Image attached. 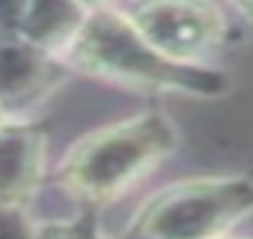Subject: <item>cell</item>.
I'll list each match as a JSON object with an SVG mask.
<instances>
[{
  "instance_id": "obj_4",
  "label": "cell",
  "mask_w": 253,
  "mask_h": 239,
  "mask_svg": "<svg viewBox=\"0 0 253 239\" xmlns=\"http://www.w3.org/2000/svg\"><path fill=\"white\" fill-rule=\"evenodd\" d=\"M125 14L155 50L184 65H206L227 39V17L212 0H136Z\"/></svg>"
},
{
  "instance_id": "obj_12",
  "label": "cell",
  "mask_w": 253,
  "mask_h": 239,
  "mask_svg": "<svg viewBox=\"0 0 253 239\" xmlns=\"http://www.w3.org/2000/svg\"><path fill=\"white\" fill-rule=\"evenodd\" d=\"M244 7H249V10H253V0H239Z\"/></svg>"
},
{
  "instance_id": "obj_13",
  "label": "cell",
  "mask_w": 253,
  "mask_h": 239,
  "mask_svg": "<svg viewBox=\"0 0 253 239\" xmlns=\"http://www.w3.org/2000/svg\"><path fill=\"white\" fill-rule=\"evenodd\" d=\"M5 120H7V113H5V110H2V108H0V125H2V122H5Z\"/></svg>"
},
{
  "instance_id": "obj_3",
  "label": "cell",
  "mask_w": 253,
  "mask_h": 239,
  "mask_svg": "<svg viewBox=\"0 0 253 239\" xmlns=\"http://www.w3.org/2000/svg\"><path fill=\"white\" fill-rule=\"evenodd\" d=\"M253 213L246 177H196L155 191L122 232V239H225Z\"/></svg>"
},
{
  "instance_id": "obj_6",
  "label": "cell",
  "mask_w": 253,
  "mask_h": 239,
  "mask_svg": "<svg viewBox=\"0 0 253 239\" xmlns=\"http://www.w3.org/2000/svg\"><path fill=\"white\" fill-rule=\"evenodd\" d=\"M65 65L53 53L27 41L0 43V108L34 105L65 79Z\"/></svg>"
},
{
  "instance_id": "obj_8",
  "label": "cell",
  "mask_w": 253,
  "mask_h": 239,
  "mask_svg": "<svg viewBox=\"0 0 253 239\" xmlns=\"http://www.w3.org/2000/svg\"><path fill=\"white\" fill-rule=\"evenodd\" d=\"M0 239H41V230L34 227L24 208L0 206Z\"/></svg>"
},
{
  "instance_id": "obj_11",
  "label": "cell",
  "mask_w": 253,
  "mask_h": 239,
  "mask_svg": "<svg viewBox=\"0 0 253 239\" xmlns=\"http://www.w3.org/2000/svg\"><path fill=\"white\" fill-rule=\"evenodd\" d=\"M79 2L84 5L86 10H91V12L98 10V7H105V0H79Z\"/></svg>"
},
{
  "instance_id": "obj_10",
  "label": "cell",
  "mask_w": 253,
  "mask_h": 239,
  "mask_svg": "<svg viewBox=\"0 0 253 239\" xmlns=\"http://www.w3.org/2000/svg\"><path fill=\"white\" fill-rule=\"evenodd\" d=\"M41 239H105L96 232L91 220H74V223H53L41 227Z\"/></svg>"
},
{
  "instance_id": "obj_9",
  "label": "cell",
  "mask_w": 253,
  "mask_h": 239,
  "mask_svg": "<svg viewBox=\"0 0 253 239\" xmlns=\"http://www.w3.org/2000/svg\"><path fill=\"white\" fill-rule=\"evenodd\" d=\"M31 0H0V43L22 41V24Z\"/></svg>"
},
{
  "instance_id": "obj_5",
  "label": "cell",
  "mask_w": 253,
  "mask_h": 239,
  "mask_svg": "<svg viewBox=\"0 0 253 239\" xmlns=\"http://www.w3.org/2000/svg\"><path fill=\"white\" fill-rule=\"evenodd\" d=\"M45 132L27 120L0 125V206L24 208L45 175Z\"/></svg>"
},
{
  "instance_id": "obj_2",
  "label": "cell",
  "mask_w": 253,
  "mask_h": 239,
  "mask_svg": "<svg viewBox=\"0 0 253 239\" xmlns=\"http://www.w3.org/2000/svg\"><path fill=\"white\" fill-rule=\"evenodd\" d=\"M179 132L165 113L146 110L86 134L65 153L57 177L88 203H108L177 151Z\"/></svg>"
},
{
  "instance_id": "obj_7",
  "label": "cell",
  "mask_w": 253,
  "mask_h": 239,
  "mask_svg": "<svg viewBox=\"0 0 253 239\" xmlns=\"http://www.w3.org/2000/svg\"><path fill=\"white\" fill-rule=\"evenodd\" d=\"M91 10L79 0H31L22 24V41L45 53H65L84 29Z\"/></svg>"
},
{
  "instance_id": "obj_1",
  "label": "cell",
  "mask_w": 253,
  "mask_h": 239,
  "mask_svg": "<svg viewBox=\"0 0 253 239\" xmlns=\"http://www.w3.org/2000/svg\"><path fill=\"white\" fill-rule=\"evenodd\" d=\"M74 70L143 91L215 98L229 89L227 74L208 65H184L165 57L141 36L125 12L98 7L62 53Z\"/></svg>"
}]
</instances>
